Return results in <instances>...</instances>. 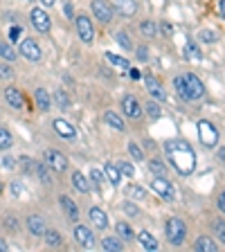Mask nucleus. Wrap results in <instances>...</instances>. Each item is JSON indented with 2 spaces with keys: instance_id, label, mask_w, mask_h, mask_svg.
Masks as SVG:
<instances>
[{
  "instance_id": "1",
  "label": "nucleus",
  "mask_w": 225,
  "mask_h": 252,
  "mask_svg": "<svg viewBox=\"0 0 225 252\" xmlns=\"http://www.w3.org/2000/svg\"><path fill=\"white\" fill-rule=\"evenodd\" d=\"M164 153H167L169 162L180 176H189L196 169V151L183 140L164 142Z\"/></svg>"
},
{
  "instance_id": "2",
  "label": "nucleus",
  "mask_w": 225,
  "mask_h": 252,
  "mask_svg": "<svg viewBox=\"0 0 225 252\" xmlns=\"http://www.w3.org/2000/svg\"><path fill=\"white\" fill-rule=\"evenodd\" d=\"M185 236H187V227L180 219H169L167 223V239L173 243V246H180L185 241Z\"/></svg>"
},
{
  "instance_id": "3",
  "label": "nucleus",
  "mask_w": 225,
  "mask_h": 252,
  "mask_svg": "<svg viewBox=\"0 0 225 252\" xmlns=\"http://www.w3.org/2000/svg\"><path fill=\"white\" fill-rule=\"evenodd\" d=\"M198 137L207 149H214L216 142H219V131L214 128V124H210L207 120L198 122Z\"/></svg>"
},
{
  "instance_id": "4",
  "label": "nucleus",
  "mask_w": 225,
  "mask_h": 252,
  "mask_svg": "<svg viewBox=\"0 0 225 252\" xmlns=\"http://www.w3.org/2000/svg\"><path fill=\"white\" fill-rule=\"evenodd\" d=\"M151 187H153V191H156L158 196H162L164 200H173V198H176V189H173V185L169 183V180H164L162 176L153 178L151 180Z\"/></svg>"
},
{
  "instance_id": "5",
  "label": "nucleus",
  "mask_w": 225,
  "mask_h": 252,
  "mask_svg": "<svg viewBox=\"0 0 225 252\" xmlns=\"http://www.w3.org/2000/svg\"><path fill=\"white\" fill-rule=\"evenodd\" d=\"M185 86H187V94H189V101L192 99H200L205 94V86H203V81H200L196 74H185Z\"/></svg>"
},
{
  "instance_id": "6",
  "label": "nucleus",
  "mask_w": 225,
  "mask_h": 252,
  "mask_svg": "<svg viewBox=\"0 0 225 252\" xmlns=\"http://www.w3.org/2000/svg\"><path fill=\"white\" fill-rule=\"evenodd\" d=\"M74 23H77V32H79V38L84 43H93V36H95V30H93V23H90L88 16H77L74 18Z\"/></svg>"
},
{
  "instance_id": "7",
  "label": "nucleus",
  "mask_w": 225,
  "mask_h": 252,
  "mask_svg": "<svg viewBox=\"0 0 225 252\" xmlns=\"http://www.w3.org/2000/svg\"><path fill=\"white\" fill-rule=\"evenodd\" d=\"M30 18H32V25L36 27L41 34H47L50 32V27H52V21H50V16L45 14V9H32V14H30Z\"/></svg>"
},
{
  "instance_id": "8",
  "label": "nucleus",
  "mask_w": 225,
  "mask_h": 252,
  "mask_svg": "<svg viewBox=\"0 0 225 252\" xmlns=\"http://www.w3.org/2000/svg\"><path fill=\"white\" fill-rule=\"evenodd\" d=\"M18 52H21L25 59H30V61H41V57H43V52H41V47H38V43L32 41V38H25V41H21V47H18Z\"/></svg>"
},
{
  "instance_id": "9",
  "label": "nucleus",
  "mask_w": 225,
  "mask_h": 252,
  "mask_svg": "<svg viewBox=\"0 0 225 252\" xmlns=\"http://www.w3.org/2000/svg\"><path fill=\"white\" fill-rule=\"evenodd\" d=\"M122 110H124V115L131 117V120H140V117H142L140 101H137L135 97H131V94H126L124 99H122Z\"/></svg>"
},
{
  "instance_id": "10",
  "label": "nucleus",
  "mask_w": 225,
  "mask_h": 252,
  "mask_svg": "<svg viewBox=\"0 0 225 252\" xmlns=\"http://www.w3.org/2000/svg\"><path fill=\"white\" fill-rule=\"evenodd\" d=\"M90 7H93V14L97 16L101 23H110V21H113V14H115V11H113V7H110L106 0H93V5H90Z\"/></svg>"
},
{
  "instance_id": "11",
  "label": "nucleus",
  "mask_w": 225,
  "mask_h": 252,
  "mask_svg": "<svg viewBox=\"0 0 225 252\" xmlns=\"http://www.w3.org/2000/svg\"><path fill=\"white\" fill-rule=\"evenodd\" d=\"M45 162L50 164V167L54 169V171H65V167H68V160H65V156L59 151H54V149H50V151H45Z\"/></svg>"
},
{
  "instance_id": "12",
  "label": "nucleus",
  "mask_w": 225,
  "mask_h": 252,
  "mask_svg": "<svg viewBox=\"0 0 225 252\" xmlns=\"http://www.w3.org/2000/svg\"><path fill=\"white\" fill-rule=\"evenodd\" d=\"M144 84H147V90H149V94H151L153 99H156V101H164V97H167V94H164L160 81H158L153 74H147V77H144Z\"/></svg>"
},
{
  "instance_id": "13",
  "label": "nucleus",
  "mask_w": 225,
  "mask_h": 252,
  "mask_svg": "<svg viewBox=\"0 0 225 252\" xmlns=\"http://www.w3.org/2000/svg\"><path fill=\"white\" fill-rule=\"evenodd\" d=\"M74 239H77V243H81L84 248H95V234L90 232V227H86V225L74 227Z\"/></svg>"
},
{
  "instance_id": "14",
  "label": "nucleus",
  "mask_w": 225,
  "mask_h": 252,
  "mask_svg": "<svg viewBox=\"0 0 225 252\" xmlns=\"http://www.w3.org/2000/svg\"><path fill=\"white\" fill-rule=\"evenodd\" d=\"M27 230L32 232L34 236H45V220L41 219L38 214H32L30 219H27Z\"/></svg>"
},
{
  "instance_id": "15",
  "label": "nucleus",
  "mask_w": 225,
  "mask_h": 252,
  "mask_svg": "<svg viewBox=\"0 0 225 252\" xmlns=\"http://www.w3.org/2000/svg\"><path fill=\"white\" fill-rule=\"evenodd\" d=\"M5 99H7V104L11 106V108H16V110H21V108H25V99H23V94L18 93L16 88H5Z\"/></svg>"
},
{
  "instance_id": "16",
  "label": "nucleus",
  "mask_w": 225,
  "mask_h": 252,
  "mask_svg": "<svg viewBox=\"0 0 225 252\" xmlns=\"http://www.w3.org/2000/svg\"><path fill=\"white\" fill-rule=\"evenodd\" d=\"M54 131H57L61 137H65V140H74V137H77L74 126L68 124L65 120H54Z\"/></svg>"
},
{
  "instance_id": "17",
  "label": "nucleus",
  "mask_w": 225,
  "mask_h": 252,
  "mask_svg": "<svg viewBox=\"0 0 225 252\" xmlns=\"http://www.w3.org/2000/svg\"><path fill=\"white\" fill-rule=\"evenodd\" d=\"M59 203H61V207L65 210V214H68L70 220H77L79 219V207H77V203H74L70 196H61V200H59Z\"/></svg>"
},
{
  "instance_id": "18",
  "label": "nucleus",
  "mask_w": 225,
  "mask_h": 252,
  "mask_svg": "<svg viewBox=\"0 0 225 252\" xmlns=\"http://www.w3.org/2000/svg\"><path fill=\"white\" fill-rule=\"evenodd\" d=\"M72 185H74V189H77V191H81V194H88V191H90V180L86 178L81 171H74L72 173Z\"/></svg>"
},
{
  "instance_id": "19",
  "label": "nucleus",
  "mask_w": 225,
  "mask_h": 252,
  "mask_svg": "<svg viewBox=\"0 0 225 252\" xmlns=\"http://www.w3.org/2000/svg\"><path fill=\"white\" fill-rule=\"evenodd\" d=\"M90 220H93V225L99 227V230H106V225H108V219H106V214L99 207H93V210H90Z\"/></svg>"
},
{
  "instance_id": "20",
  "label": "nucleus",
  "mask_w": 225,
  "mask_h": 252,
  "mask_svg": "<svg viewBox=\"0 0 225 252\" xmlns=\"http://www.w3.org/2000/svg\"><path fill=\"white\" fill-rule=\"evenodd\" d=\"M104 122H106L108 126H113V128H117V131H124V128H126L124 120H122L117 113H113V110H108V113L104 115Z\"/></svg>"
},
{
  "instance_id": "21",
  "label": "nucleus",
  "mask_w": 225,
  "mask_h": 252,
  "mask_svg": "<svg viewBox=\"0 0 225 252\" xmlns=\"http://www.w3.org/2000/svg\"><path fill=\"white\" fill-rule=\"evenodd\" d=\"M137 241L142 243V248H144V250H158V241L156 239H153L151 234H149V232H137Z\"/></svg>"
},
{
  "instance_id": "22",
  "label": "nucleus",
  "mask_w": 225,
  "mask_h": 252,
  "mask_svg": "<svg viewBox=\"0 0 225 252\" xmlns=\"http://www.w3.org/2000/svg\"><path fill=\"white\" fill-rule=\"evenodd\" d=\"M196 250H200V252H216L219 248H216L214 239H210V236H198V241H196Z\"/></svg>"
},
{
  "instance_id": "23",
  "label": "nucleus",
  "mask_w": 225,
  "mask_h": 252,
  "mask_svg": "<svg viewBox=\"0 0 225 252\" xmlns=\"http://www.w3.org/2000/svg\"><path fill=\"white\" fill-rule=\"evenodd\" d=\"M106 178H108L110 180V185H115V187H117V185H120V180H122V171H120V167H115V164H113V162H108V164H106Z\"/></svg>"
},
{
  "instance_id": "24",
  "label": "nucleus",
  "mask_w": 225,
  "mask_h": 252,
  "mask_svg": "<svg viewBox=\"0 0 225 252\" xmlns=\"http://www.w3.org/2000/svg\"><path fill=\"white\" fill-rule=\"evenodd\" d=\"M117 11L122 16H133L135 14V0H117Z\"/></svg>"
},
{
  "instance_id": "25",
  "label": "nucleus",
  "mask_w": 225,
  "mask_h": 252,
  "mask_svg": "<svg viewBox=\"0 0 225 252\" xmlns=\"http://www.w3.org/2000/svg\"><path fill=\"white\" fill-rule=\"evenodd\" d=\"M173 88H176V93L180 94V99H183V101H189L187 86H185V77H176V79H173Z\"/></svg>"
},
{
  "instance_id": "26",
  "label": "nucleus",
  "mask_w": 225,
  "mask_h": 252,
  "mask_svg": "<svg viewBox=\"0 0 225 252\" xmlns=\"http://www.w3.org/2000/svg\"><path fill=\"white\" fill-rule=\"evenodd\" d=\"M36 104H38V108L41 110H50V106H52L50 104V94H47L43 88L36 90Z\"/></svg>"
},
{
  "instance_id": "27",
  "label": "nucleus",
  "mask_w": 225,
  "mask_h": 252,
  "mask_svg": "<svg viewBox=\"0 0 225 252\" xmlns=\"http://www.w3.org/2000/svg\"><path fill=\"white\" fill-rule=\"evenodd\" d=\"M101 248H104V250H108V252H120L122 250V243L117 241L115 236H106L104 241H101Z\"/></svg>"
},
{
  "instance_id": "28",
  "label": "nucleus",
  "mask_w": 225,
  "mask_h": 252,
  "mask_svg": "<svg viewBox=\"0 0 225 252\" xmlns=\"http://www.w3.org/2000/svg\"><path fill=\"white\" fill-rule=\"evenodd\" d=\"M45 243L47 246H52V248H59L63 243V239H61V234H59L57 230H47L45 232Z\"/></svg>"
},
{
  "instance_id": "29",
  "label": "nucleus",
  "mask_w": 225,
  "mask_h": 252,
  "mask_svg": "<svg viewBox=\"0 0 225 252\" xmlns=\"http://www.w3.org/2000/svg\"><path fill=\"white\" fill-rule=\"evenodd\" d=\"M106 59H108L113 65H117V68H122V70H129L131 65H129V61L126 59H122V57H117V54H113V52H106Z\"/></svg>"
},
{
  "instance_id": "30",
  "label": "nucleus",
  "mask_w": 225,
  "mask_h": 252,
  "mask_svg": "<svg viewBox=\"0 0 225 252\" xmlns=\"http://www.w3.org/2000/svg\"><path fill=\"white\" fill-rule=\"evenodd\" d=\"M104 178H106V173H101L99 169H93V171H90V180H93V185H95V189H97V191H101Z\"/></svg>"
},
{
  "instance_id": "31",
  "label": "nucleus",
  "mask_w": 225,
  "mask_h": 252,
  "mask_svg": "<svg viewBox=\"0 0 225 252\" xmlns=\"http://www.w3.org/2000/svg\"><path fill=\"white\" fill-rule=\"evenodd\" d=\"M147 113H149V117H151V120H158V117L162 115V108H160V104H158L156 99H151L147 104Z\"/></svg>"
},
{
  "instance_id": "32",
  "label": "nucleus",
  "mask_w": 225,
  "mask_h": 252,
  "mask_svg": "<svg viewBox=\"0 0 225 252\" xmlns=\"http://www.w3.org/2000/svg\"><path fill=\"white\" fill-rule=\"evenodd\" d=\"M185 57H187V59H196V61H200V59H203V54H200V50L194 45V43H187V45H185Z\"/></svg>"
},
{
  "instance_id": "33",
  "label": "nucleus",
  "mask_w": 225,
  "mask_h": 252,
  "mask_svg": "<svg viewBox=\"0 0 225 252\" xmlns=\"http://www.w3.org/2000/svg\"><path fill=\"white\" fill-rule=\"evenodd\" d=\"M0 59H5V61H14L16 59V52L11 50V45H7L2 41H0Z\"/></svg>"
},
{
  "instance_id": "34",
  "label": "nucleus",
  "mask_w": 225,
  "mask_h": 252,
  "mask_svg": "<svg viewBox=\"0 0 225 252\" xmlns=\"http://www.w3.org/2000/svg\"><path fill=\"white\" fill-rule=\"evenodd\" d=\"M14 142H11V133L7 131V128H0V149L5 151V149H9Z\"/></svg>"
},
{
  "instance_id": "35",
  "label": "nucleus",
  "mask_w": 225,
  "mask_h": 252,
  "mask_svg": "<svg viewBox=\"0 0 225 252\" xmlns=\"http://www.w3.org/2000/svg\"><path fill=\"white\" fill-rule=\"evenodd\" d=\"M117 234H120L124 241H131L133 239V230L126 225V223H117Z\"/></svg>"
},
{
  "instance_id": "36",
  "label": "nucleus",
  "mask_w": 225,
  "mask_h": 252,
  "mask_svg": "<svg viewBox=\"0 0 225 252\" xmlns=\"http://www.w3.org/2000/svg\"><path fill=\"white\" fill-rule=\"evenodd\" d=\"M115 41L120 43L122 47H124V50H131L133 47V43H131V38L126 36V32H115Z\"/></svg>"
},
{
  "instance_id": "37",
  "label": "nucleus",
  "mask_w": 225,
  "mask_h": 252,
  "mask_svg": "<svg viewBox=\"0 0 225 252\" xmlns=\"http://www.w3.org/2000/svg\"><path fill=\"white\" fill-rule=\"evenodd\" d=\"M34 169H36V176H38V180H41V183H45V185L52 183V178H50V171H47L43 164H36Z\"/></svg>"
},
{
  "instance_id": "38",
  "label": "nucleus",
  "mask_w": 225,
  "mask_h": 252,
  "mask_svg": "<svg viewBox=\"0 0 225 252\" xmlns=\"http://www.w3.org/2000/svg\"><path fill=\"white\" fill-rule=\"evenodd\" d=\"M54 99H57V106H59V108H68V106H70L68 94L63 93V90H57V93H54Z\"/></svg>"
},
{
  "instance_id": "39",
  "label": "nucleus",
  "mask_w": 225,
  "mask_h": 252,
  "mask_svg": "<svg viewBox=\"0 0 225 252\" xmlns=\"http://www.w3.org/2000/svg\"><path fill=\"white\" fill-rule=\"evenodd\" d=\"M140 32H142V34H144V36H153V34H156V32H158V27L153 25L151 21H144V23H142V25H140Z\"/></svg>"
},
{
  "instance_id": "40",
  "label": "nucleus",
  "mask_w": 225,
  "mask_h": 252,
  "mask_svg": "<svg viewBox=\"0 0 225 252\" xmlns=\"http://www.w3.org/2000/svg\"><path fill=\"white\" fill-rule=\"evenodd\" d=\"M129 153H131L135 160H144V153H142V149L137 147L135 142H131V144H129Z\"/></svg>"
},
{
  "instance_id": "41",
  "label": "nucleus",
  "mask_w": 225,
  "mask_h": 252,
  "mask_svg": "<svg viewBox=\"0 0 225 252\" xmlns=\"http://www.w3.org/2000/svg\"><path fill=\"white\" fill-rule=\"evenodd\" d=\"M129 194L133 196V198H137V200H142V198H147V194H144V189L140 187V185H133L131 189H129Z\"/></svg>"
},
{
  "instance_id": "42",
  "label": "nucleus",
  "mask_w": 225,
  "mask_h": 252,
  "mask_svg": "<svg viewBox=\"0 0 225 252\" xmlns=\"http://www.w3.org/2000/svg\"><path fill=\"white\" fill-rule=\"evenodd\" d=\"M149 169H151L153 173H158V176H164V164L158 162V160H151V162H149Z\"/></svg>"
},
{
  "instance_id": "43",
  "label": "nucleus",
  "mask_w": 225,
  "mask_h": 252,
  "mask_svg": "<svg viewBox=\"0 0 225 252\" xmlns=\"http://www.w3.org/2000/svg\"><path fill=\"white\" fill-rule=\"evenodd\" d=\"M120 171L124 173V176H129V178L135 176V169H133V164H129V162H120Z\"/></svg>"
},
{
  "instance_id": "44",
  "label": "nucleus",
  "mask_w": 225,
  "mask_h": 252,
  "mask_svg": "<svg viewBox=\"0 0 225 252\" xmlns=\"http://www.w3.org/2000/svg\"><path fill=\"white\" fill-rule=\"evenodd\" d=\"M9 191L16 196V198H21V196H25V189H23V185H21V183H11Z\"/></svg>"
},
{
  "instance_id": "45",
  "label": "nucleus",
  "mask_w": 225,
  "mask_h": 252,
  "mask_svg": "<svg viewBox=\"0 0 225 252\" xmlns=\"http://www.w3.org/2000/svg\"><path fill=\"white\" fill-rule=\"evenodd\" d=\"M216 38H219V36H216L214 32H210V30H203V32H200V41H205V43H214Z\"/></svg>"
},
{
  "instance_id": "46",
  "label": "nucleus",
  "mask_w": 225,
  "mask_h": 252,
  "mask_svg": "<svg viewBox=\"0 0 225 252\" xmlns=\"http://www.w3.org/2000/svg\"><path fill=\"white\" fill-rule=\"evenodd\" d=\"M214 230H216V236H219L221 241L225 243V223H223V220H216V223H214Z\"/></svg>"
},
{
  "instance_id": "47",
  "label": "nucleus",
  "mask_w": 225,
  "mask_h": 252,
  "mask_svg": "<svg viewBox=\"0 0 225 252\" xmlns=\"http://www.w3.org/2000/svg\"><path fill=\"white\" fill-rule=\"evenodd\" d=\"M11 68L7 65V63H0V79H11Z\"/></svg>"
},
{
  "instance_id": "48",
  "label": "nucleus",
  "mask_w": 225,
  "mask_h": 252,
  "mask_svg": "<svg viewBox=\"0 0 225 252\" xmlns=\"http://www.w3.org/2000/svg\"><path fill=\"white\" fill-rule=\"evenodd\" d=\"M124 212L129 216H137V214H140V210H137L135 205H131V203H124Z\"/></svg>"
},
{
  "instance_id": "49",
  "label": "nucleus",
  "mask_w": 225,
  "mask_h": 252,
  "mask_svg": "<svg viewBox=\"0 0 225 252\" xmlns=\"http://www.w3.org/2000/svg\"><path fill=\"white\" fill-rule=\"evenodd\" d=\"M18 38H21V27L14 25V27L9 30V41H18Z\"/></svg>"
},
{
  "instance_id": "50",
  "label": "nucleus",
  "mask_w": 225,
  "mask_h": 252,
  "mask_svg": "<svg viewBox=\"0 0 225 252\" xmlns=\"http://www.w3.org/2000/svg\"><path fill=\"white\" fill-rule=\"evenodd\" d=\"M2 167H5V169H14V167H16L14 158H11V156H5V158H2Z\"/></svg>"
},
{
  "instance_id": "51",
  "label": "nucleus",
  "mask_w": 225,
  "mask_h": 252,
  "mask_svg": "<svg viewBox=\"0 0 225 252\" xmlns=\"http://www.w3.org/2000/svg\"><path fill=\"white\" fill-rule=\"evenodd\" d=\"M5 225L7 227H11V230H18V223H16V219H14V216H7V219H5Z\"/></svg>"
},
{
  "instance_id": "52",
  "label": "nucleus",
  "mask_w": 225,
  "mask_h": 252,
  "mask_svg": "<svg viewBox=\"0 0 225 252\" xmlns=\"http://www.w3.org/2000/svg\"><path fill=\"white\" fill-rule=\"evenodd\" d=\"M160 30H162L164 36H173V27L169 25V23H162V25H160Z\"/></svg>"
},
{
  "instance_id": "53",
  "label": "nucleus",
  "mask_w": 225,
  "mask_h": 252,
  "mask_svg": "<svg viewBox=\"0 0 225 252\" xmlns=\"http://www.w3.org/2000/svg\"><path fill=\"white\" fill-rule=\"evenodd\" d=\"M149 50H147V47H140V50H137V59H142V61H147V59H149Z\"/></svg>"
},
{
  "instance_id": "54",
  "label": "nucleus",
  "mask_w": 225,
  "mask_h": 252,
  "mask_svg": "<svg viewBox=\"0 0 225 252\" xmlns=\"http://www.w3.org/2000/svg\"><path fill=\"white\" fill-rule=\"evenodd\" d=\"M219 207H221V212H223V214H225V191L219 196Z\"/></svg>"
},
{
  "instance_id": "55",
  "label": "nucleus",
  "mask_w": 225,
  "mask_h": 252,
  "mask_svg": "<svg viewBox=\"0 0 225 252\" xmlns=\"http://www.w3.org/2000/svg\"><path fill=\"white\" fill-rule=\"evenodd\" d=\"M129 74H131V79H140V70H135V68H129Z\"/></svg>"
},
{
  "instance_id": "56",
  "label": "nucleus",
  "mask_w": 225,
  "mask_h": 252,
  "mask_svg": "<svg viewBox=\"0 0 225 252\" xmlns=\"http://www.w3.org/2000/svg\"><path fill=\"white\" fill-rule=\"evenodd\" d=\"M65 18H74L72 16V5H70V2H65Z\"/></svg>"
},
{
  "instance_id": "57",
  "label": "nucleus",
  "mask_w": 225,
  "mask_h": 252,
  "mask_svg": "<svg viewBox=\"0 0 225 252\" xmlns=\"http://www.w3.org/2000/svg\"><path fill=\"white\" fill-rule=\"evenodd\" d=\"M219 11H221V16L225 18V0H221V2H219Z\"/></svg>"
},
{
  "instance_id": "58",
  "label": "nucleus",
  "mask_w": 225,
  "mask_h": 252,
  "mask_svg": "<svg viewBox=\"0 0 225 252\" xmlns=\"http://www.w3.org/2000/svg\"><path fill=\"white\" fill-rule=\"evenodd\" d=\"M219 160L221 162H225V149H219Z\"/></svg>"
},
{
  "instance_id": "59",
  "label": "nucleus",
  "mask_w": 225,
  "mask_h": 252,
  "mask_svg": "<svg viewBox=\"0 0 225 252\" xmlns=\"http://www.w3.org/2000/svg\"><path fill=\"white\" fill-rule=\"evenodd\" d=\"M41 2H43L45 7H52V5H54V0H41Z\"/></svg>"
},
{
  "instance_id": "60",
  "label": "nucleus",
  "mask_w": 225,
  "mask_h": 252,
  "mask_svg": "<svg viewBox=\"0 0 225 252\" xmlns=\"http://www.w3.org/2000/svg\"><path fill=\"white\" fill-rule=\"evenodd\" d=\"M5 250H7V243L2 241V239H0V252H5Z\"/></svg>"
},
{
  "instance_id": "61",
  "label": "nucleus",
  "mask_w": 225,
  "mask_h": 252,
  "mask_svg": "<svg viewBox=\"0 0 225 252\" xmlns=\"http://www.w3.org/2000/svg\"><path fill=\"white\" fill-rule=\"evenodd\" d=\"M0 194H2V185H0Z\"/></svg>"
}]
</instances>
